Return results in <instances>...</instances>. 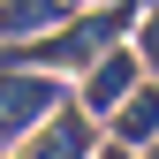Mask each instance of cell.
Wrapping results in <instances>:
<instances>
[{
	"mask_svg": "<svg viewBox=\"0 0 159 159\" xmlns=\"http://www.w3.org/2000/svg\"><path fill=\"white\" fill-rule=\"evenodd\" d=\"M136 23V0H106V8H91V15H76V23L61 30H46V38H23V46H0V68H91L98 53H114L121 46V30Z\"/></svg>",
	"mask_w": 159,
	"mask_h": 159,
	"instance_id": "6da1fadb",
	"label": "cell"
},
{
	"mask_svg": "<svg viewBox=\"0 0 159 159\" xmlns=\"http://www.w3.org/2000/svg\"><path fill=\"white\" fill-rule=\"evenodd\" d=\"M53 106H61V76H46V68H0V152L23 144Z\"/></svg>",
	"mask_w": 159,
	"mask_h": 159,
	"instance_id": "7a4b0ae2",
	"label": "cell"
},
{
	"mask_svg": "<svg viewBox=\"0 0 159 159\" xmlns=\"http://www.w3.org/2000/svg\"><path fill=\"white\" fill-rule=\"evenodd\" d=\"M91 152H98V129L84 106H53L23 144H8V159H91Z\"/></svg>",
	"mask_w": 159,
	"mask_h": 159,
	"instance_id": "3957f363",
	"label": "cell"
},
{
	"mask_svg": "<svg viewBox=\"0 0 159 159\" xmlns=\"http://www.w3.org/2000/svg\"><path fill=\"white\" fill-rule=\"evenodd\" d=\"M136 84H144L136 53H129V46H114V53H98V61L84 68V98H76V106H84L91 121H98V114H114V106H121V98L136 91Z\"/></svg>",
	"mask_w": 159,
	"mask_h": 159,
	"instance_id": "277c9868",
	"label": "cell"
},
{
	"mask_svg": "<svg viewBox=\"0 0 159 159\" xmlns=\"http://www.w3.org/2000/svg\"><path fill=\"white\" fill-rule=\"evenodd\" d=\"M106 121H114V144H129V152H144L152 136H159V76H152V84H136V91L121 98V106L106 114Z\"/></svg>",
	"mask_w": 159,
	"mask_h": 159,
	"instance_id": "5b68a950",
	"label": "cell"
},
{
	"mask_svg": "<svg viewBox=\"0 0 159 159\" xmlns=\"http://www.w3.org/2000/svg\"><path fill=\"white\" fill-rule=\"evenodd\" d=\"M61 0H0V38H46L61 30Z\"/></svg>",
	"mask_w": 159,
	"mask_h": 159,
	"instance_id": "8992f818",
	"label": "cell"
},
{
	"mask_svg": "<svg viewBox=\"0 0 159 159\" xmlns=\"http://www.w3.org/2000/svg\"><path fill=\"white\" fill-rule=\"evenodd\" d=\"M129 53H136V68H152V76H159V0H152L144 23H136V46H129Z\"/></svg>",
	"mask_w": 159,
	"mask_h": 159,
	"instance_id": "52a82bcc",
	"label": "cell"
},
{
	"mask_svg": "<svg viewBox=\"0 0 159 159\" xmlns=\"http://www.w3.org/2000/svg\"><path fill=\"white\" fill-rule=\"evenodd\" d=\"M91 159H136V152L129 144H106V152H91Z\"/></svg>",
	"mask_w": 159,
	"mask_h": 159,
	"instance_id": "ba28073f",
	"label": "cell"
},
{
	"mask_svg": "<svg viewBox=\"0 0 159 159\" xmlns=\"http://www.w3.org/2000/svg\"><path fill=\"white\" fill-rule=\"evenodd\" d=\"M61 8H106V0H61Z\"/></svg>",
	"mask_w": 159,
	"mask_h": 159,
	"instance_id": "9c48e42d",
	"label": "cell"
}]
</instances>
